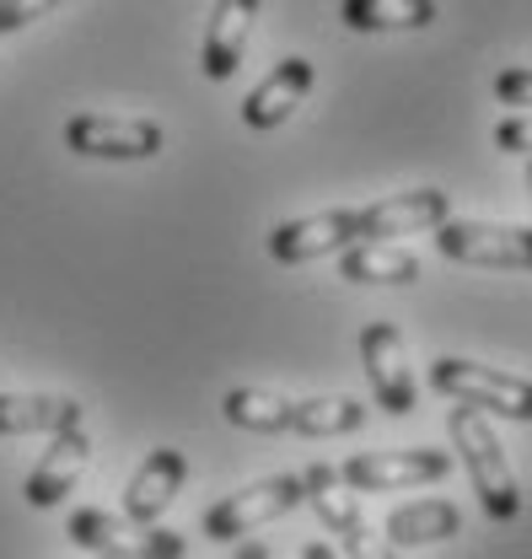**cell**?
Here are the masks:
<instances>
[{"mask_svg":"<svg viewBox=\"0 0 532 559\" xmlns=\"http://www.w3.org/2000/svg\"><path fill=\"white\" fill-rule=\"evenodd\" d=\"M447 430H452V447H458V457H463L484 516H489V522H517V516H522V489H517V474H511L506 447H500V436L489 430V419L478 415V409H468V404H458V409L447 415Z\"/></svg>","mask_w":532,"mask_h":559,"instance_id":"1","label":"cell"},{"mask_svg":"<svg viewBox=\"0 0 532 559\" xmlns=\"http://www.w3.org/2000/svg\"><path fill=\"white\" fill-rule=\"evenodd\" d=\"M66 538L97 559H184L189 555V538L184 533H167L156 522L145 527V522H130V516L97 511V506L70 511Z\"/></svg>","mask_w":532,"mask_h":559,"instance_id":"2","label":"cell"},{"mask_svg":"<svg viewBox=\"0 0 532 559\" xmlns=\"http://www.w3.org/2000/svg\"><path fill=\"white\" fill-rule=\"evenodd\" d=\"M430 388L447 393L452 404L478 409V415L489 409V415H500V419L532 425V382L528 377L478 366V360H463V355H441V360H430Z\"/></svg>","mask_w":532,"mask_h":559,"instance_id":"3","label":"cell"},{"mask_svg":"<svg viewBox=\"0 0 532 559\" xmlns=\"http://www.w3.org/2000/svg\"><path fill=\"white\" fill-rule=\"evenodd\" d=\"M302 500H307L302 474L259 479V485L237 489V495H226V500H215V506L204 511V538H215V544L248 538V533H259V527H269V522H280L285 511H296Z\"/></svg>","mask_w":532,"mask_h":559,"instance_id":"4","label":"cell"},{"mask_svg":"<svg viewBox=\"0 0 532 559\" xmlns=\"http://www.w3.org/2000/svg\"><path fill=\"white\" fill-rule=\"evenodd\" d=\"M436 248L452 264L473 270H532V226H500V221H441Z\"/></svg>","mask_w":532,"mask_h":559,"instance_id":"5","label":"cell"},{"mask_svg":"<svg viewBox=\"0 0 532 559\" xmlns=\"http://www.w3.org/2000/svg\"><path fill=\"white\" fill-rule=\"evenodd\" d=\"M452 474V452L436 447H403V452H355L339 463V479L360 495H388V489L441 485Z\"/></svg>","mask_w":532,"mask_h":559,"instance_id":"6","label":"cell"},{"mask_svg":"<svg viewBox=\"0 0 532 559\" xmlns=\"http://www.w3.org/2000/svg\"><path fill=\"white\" fill-rule=\"evenodd\" d=\"M162 124L151 119H114V114H75L66 119V151L97 162H151L162 156Z\"/></svg>","mask_w":532,"mask_h":559,"instance_id":"7","label":"cell"},{"mask_svg":"<svg viewBox=\"0 0 532 559\" xmlns=\"http://www.w3.org/2000/svg\"><path fill=\"white\" fill-rule=\"evenodd\" d=\"M350 242H360V215L355 210H318V215L280 221L264 248L274 264H312V259L344 253Z\"/></svg>","mask_w":532,"mask_h":559,"instance_id":"8","label":"cell"},{"mask_svg":"<svg viewBox=\"0 0 532 559\" xmlns=\"http://www.w3.org/2000/svg\"><path fill=\"white\" fill-rule=\"evenodd\" d=\"M360 366H366V382H371V399L377 409L388 415H414L419 404V388H414V371L403 360V334L393 323H366L360 329Z\"/></svg>","mask_w":532,"mask_h":559,"instance_id":"9","label":"cell"},{"mask_svg":"<svg viewBox=\"0 0 532 559\" xmlns=\"http://www.w3.org/2000/svg\"><path fill=\"white\" fill-rule=\"evenodd\" d=\"M86 463H92V436H86L81 425L55 430V436H49V447H44V457H38V468H33V474H27V485H22L27 506H33V511H55L70 489L81 485Z\"/></svg>","mask_w":532,"mask_h":559,"instance_id":"10","label":"cell"},{"mask_svg":"<svg viewBox=\"0 0 532 559\" xmlns=\"http://www.w3.org/2000/svg\"><path fill=\"white\" fill-rule=\"evenodd\" d=\"M355 215H360V237L366 242L414 237V231H436L441 221H452V194H441V189H409V194H388V200L355 210Z\"/></svg>","mask_w":532,"mask_h":559,"instance_id":"11","label":"cell"},{"mask_svg":"<svg viewBox=\"0 0 532 559\" xmlns=\"http://www.w3.org/2000/svg\"><path fill=\"white\" fill-rule=\"evenodd\" d=\"M312 81H318V66H312L307 55L280 60V66L269 70L264 81L243 97V124H248V130H274V124H285V119L307 103Z\"/></svg>","mask_w":532,"mask_h":559,"instance_id":"12","label":"cell"},{"mask_svg":"<svg viewBox=\"0 0 532 559\" xmlns=\"http://www.w3.org/2000/svg\"><path fill=\"white\" fill-rule=\"evenodd\" d=\"M184 479H189V457H184L178 447H156V452H145V463L134 468L130 489H125V516L151 527V522L178 500Z\"/></svg>","mask_w":532,"mask_h":559,"instance_id":"13","label":"cell"},{"mask_svg":"<svg viewBox=\"0 0 532 559\" xmlns=\"http://www.w3.org/2000/svg\"><path fill=\"white\" fill-rule=\"evenodd\" d=\"M253 16H259V0H215L210 27H204V49H200V66L210 81H232L237 75L243 55H248Z\"/></svg>","mask_w":532,"mask_h":559,"instance_id":"14","label":"cell"},{"mask_svg":"<svg viewBox=\"0 0 532 559\" xmlns=\"http://www.w3.org/2000/svg\"><path fill=\"white\" fill-rule=\"evenodd\" d=\"M302 489H307V506L318 511V522L339 538V549H350L355 538H366V533H371V527H366V516H360V506H355V495H350V485L339 479V468L312 463V468L302 474Z\"/></svg>","mask_w":532,"mask_h":559,"instance_id":"15","label":"cell"},{"mask_svg":"<svg viewBox=\"0 0 532 559\" xmlns=\"http://www.w3.org/2000/svg\"><path fill=\"white\" fill-rule=\"evenodd\" d=\"M463 533V511L452 500H409L388 511V544L393 549H419V544H447Z\"/></svg>","mask_w":532,"mask_h":559,"instance_id":"16","label":"cell"},{"mask_svg":"<svg viewBox=\"0 0 532 559\" xmlns=\"http://www.w3.org/2000/svg\"><path fill=\"white\" fill-rule=\"evenodd\" d=\"M81 425L75 399H49V393H0V436H55Z\"/></svg>","mask_w":532,"mask_h":559,"instance_id":"17","label":"cell"},{"mask_svg":"<svg viewBox=\"0 0 532 559\" xmlns=\"http://www.w3.org/2000/svg\"><path fill=\"white\" fill-rule=\"evenodd\" d=\"M339 280H350V285H414L419 259L393 242H350L339 253Z\"/></svg>","mask_w":532,"mask_h":559,"instance_id":"18","label":"cell"},{"mask_svg":"<svg viewBox=\"0 0 532 559\" xmlns=\"http://www.w3.org/2000/svg\"><path fill=\"white\" fill-rule=\"evenodd\" d=\"M339 16L350 33H419L436 22V0H344Z\"/></svg>","mask_w":532,"mask_h":559,"instance_id":"19","label":"cell"},{"mask_svg":"<svg viewBox=\"0 0 532 559\" xmlns=\"http://www.w3.org/2000/svg\"><path fill=\"white\" fill-rule=\"evenodd\" d=\"M366 425L360 399H296L291 404V430L307 441H329V436H350Z\"/></svg>","mask_w":532,"mask_h":559,"instance_id":"20","label":"cell"},{"mask_svg":"<svg viewBox=\"0 0 532 559\" xmlns=\"http://www.w3.org/2000/svg\"><path fill=\"white\" fill-rule=\"evenodd\" d=\"M291 404L296 399H285V393H269V388H232L226 399H221V415L232 419V425H243V430H291Z\"/></svg>","mask_w":532,"mask_h":559,"instance_id":"21","label":"cell"},{"mask_svg":"<svg viewBox=\"0 0 532 559\" xmlns=\"http://www.w3.org/2000/svg\"><path fill=\"white\" fill-rule=\"evenodd\" d=\"M495 97H500L506 108H528L532 114V66L500 70V75H495Z\"/></svg>","mask_w":532,"mask_h":559,"instance_id":"22","label":"cell"},{"mask_svg":"<svg viewBox=\"0 0 532 559\" xmlns=\"http://www.w3.org/2000/svg\"><path fill=\"white\" fill-rule=\"evenodd\" d=\"M60 0H0V33H16L27 22H38L44 11H55Z\"/></svg>","mask_w":532,"mask_h":559,"instance_id":"23","label":"cell"},{"mask_svg":"<svg viewBox=\"0 0 532 559\" xmlns=\"http://www.w3.org/2000/svg\"><path fill=\"white\" fill-rule=\"evenodd\" d=\"M495 145H500V151H517V156H532V114L500 119V124H495Z\"/></svg>","mask_w":532,"mask_h":559,"instance_id":"24","label":"cell"},{"mask_svg":"<svg viewBox=\"0 0 532 559\" xmlns=\"http://www.w3.org/2000/svg\"><path fill=\"white\" fill-rule=\"evenodd\" d=\"M232 559H269V549H264V544H243Z\"/></svg>","mask_w":532,"mask_h":559,"instance_id":"25","label":"cell"},{"mask_svg":"<svg viewBox=\"0 0 532 559\" xmlns=\"http://www.w3.org/2000/svg\"><path fill=\"white\" fill-rule=\"evenodd\" d=\"M302 559H333V549H329V544H307V549H302Z\"/></svg>","mask_w":532,"mask_h":559,"instance_id":"26","label":"cell"},{"mask_svg":"<svg viewBox=\"0 0 532 559\" xmlns=\"http://www.w3.org/2000/svg\"><path fill=\"white\" fill-rule=\"evenodd\" d=\"M528 194H532V156H528Z\"/></svg>","mask_w":532,"mask_h":559,"instance_id":"27","label":"cell"}]
</instances>
